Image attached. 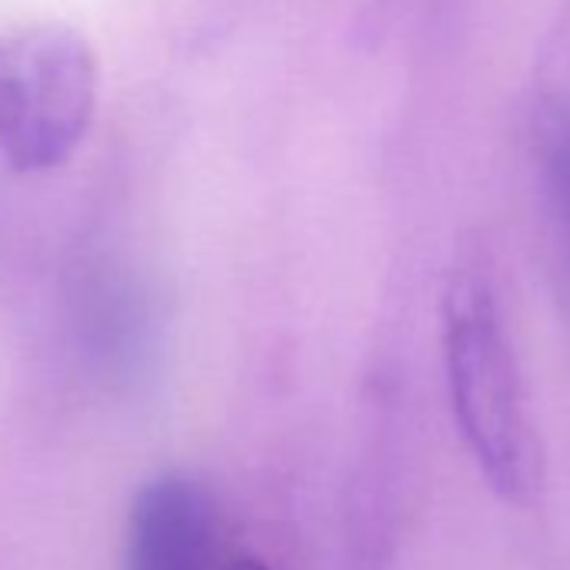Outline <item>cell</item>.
Returning a JSON list of instances; mask_svg holds the SVG:
<instances>
[{"label":"cell","mask_w":570,"mask_h":570,"mask_svg":"<svg viewBox=\"0 0 570 570\" xmlns=\"http://www.w3.org/2000/svg\"><path fill=\"white\" fill-rule=\"evenodd\" d=\"M440 336L453 416L480 476L500 500L533 503L543 487V453L503 309L480 268L450 275L440 299Z\"/></svg>","instance_id":"cell-1"},{"label":"cell","mask_w":570,"mask_h":570,"mask_svg":"<svg viewBox=\"0 0 570 570\" xmlns=\"http://www.w3.org/2000/svg\"><path fill=\"white\" fill-rule=\"evenodd\" d=\"M98 55L68 24L0 31V158L45 175L75 158L98 111Z\"/></svg>","instance_id":"cell-2"},{"label":"cell","mask_w":570,"mask_h":570,"mask_svg":"<svg viewBox=\"0 0 570 570\" xmlns=\"http://www.w3.org/2000/svg\"><path fill=\"white\" fill-rule=\"evenodd\" d=\"M212 497L181 473L148 480L128 513L125 570H208Z\"/></svg>","instance_id":"cell-3"},{"label":"cell","mask_w":570,"mask_h":570,"mask_svg":"<svg viewBox=\"0 0 570 570\" xmlns=\"http://www.w3.org/2000/svg\"><path fill=\"white\" fill-rule=\"evenodd\" d=\"M228 570H268L265 563H258V560H248V557H242V560H235Z\"/></svg>","instance_id":"cell-4"}]
</instances>
